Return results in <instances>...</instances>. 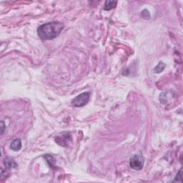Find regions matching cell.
Instances as JSON below:
<instances>
[{
	"instance_id": "obj_9",
	"label": "cell",
	"mask_w": 183,
	"mask_h": 183,
	"mask_svg": "<svg viewBox=\"0 0 183 183\" xmlns=\"http://www.w3.org/2000/svg\"><path fill=\"white\" fill-rule=\"evenodd\" d=\"M46 158H47V162L49 163L50 166L51 167H54V162H55V160H54V159L53 158L52 156L50 155H47L46 156Z\"/></svg>"
},
{
	"instance_id": "obj_6",
	"label": "cell",
	"mask_w": 183,
	"mask_h": 183,
	"mask_svg": "<svg viewBox=\"0 0 183 183\" xmlns=\"http://www.w3.org/2000/svg\"><path fill=\"white\" fill-rule=\"evenodd\" d=\"M4 165L7 169H13V168H16L17 167V164L14 162V160H10V159H7L4 160Z\"/></svg>"
},
{
	"instance_id": "obj_8",
	"label": "cell",
	"mask_w": 183,
	"mask_h": 183,
	"mask_svg": "<svg viewBox=\"0 0 183 183\" xmlns=\"http://www.w3.org/2000/svg\"><path fill=\"white\" fill-rule=\"evenodd\" d=\"M165 67V64H164L162 62H160L158 64V65L155 68V73H160V72H162V71L164 70Z\"/></svg>"
},
{
	"instance_id": "obj_7",
	"label": "cell",
	"mask_w": 183,
	"mask_h": 183,
	"mask_svg": "<svg viewBox=\"0 0 183 183\" xmlns=\"http://www.w3.org/2000/svg\"><path fill=\"white\" fill-rule=\"evenodd\" d=\"M117 4V1H106L105 4H104V9L108 11V10L112 9H114L116 7Z\"/></svg>"
},
{
	"instance_id": "obj_11",
	"label": "cell",
	"mask_w": 183,
	"mask_h": 183,
	"mask_svg": "<svg viewBox=\"0 0 183 183\" xmlns=\"http://www.w3.org/2000/svg\"><path fill=\"white\" fill-rule=\"evenodd\" d=\"M142 16H143V17L144 18H146V19H148L150 18V13H149V12L147 11V9H144V11L142 12Z\"/></svg>"
},
{
	"instance_id": "obj_12",
	"label": "cell",
	"mask_w": 183,
	"mask_h": 183,
	"mask_svg": "<svg viewBox=\"0 0 183 183\" xmlns=\"http://www.w3.org/2000/svg\"><path fill=\"white\" fill-rule=\"evenodd\" d=\"M5 124H4V122H3V121H1V135H3L4 132V131H5Z\"/></svg>"
},
{
	"instance_id": "obj_1",
	"label": "cell",
	"mask_w": 183,
	"mask_h": 183,
	"mask_svg": "<svg viewBox=\"0 0 183 183\" xmlns=\"http://www.w3.org/2000/svg\"><path fill=\"white\" fill-rule=\"evenodd\" d=\"M64 28V24L52 22L41 25L37 29V34L42 40H50L57 37Z\"/></svg>"
},
{
	"instance_id": "obj_3",
	"label": "cell",
	"mask_w": 183,
	"mask_h": 183,
	"mask_svg": "<svg viewBox=\"0 0 183 183\" xmlns=\"http://www.w3.org/2000/svg\"><path fill=\"white\" fill-rule=\"evenodd\" d=\"M144 158L141 155H134L129 160V166L135 170H140L144 165Z\"/></svg>"
},
{
	"instance_id": "obj_5",
	"label": "cell",
	"mask_w": 183,
	"mask_h": 183,
	"mask_svg": "<svg viewBox=\"0 0 183 183\" xmlns=\"http://www.w3.org/2000/svg\"><path fill=\"white\" fill-rule=\"evenodd\" d=\"M10 148L13 151L17 152L21 150L22 148V141L20 139H16L10 144Z\"/></svg>"
},
{
	"instance_id": "obj_4",
	"label": "cell",
	"mask_w": 183,
	"mask_h": 183,
	"mask_svg": "<svg viewBox=\"0 0 183 183\" xmlns=\"http://www.w3.org/2000/svg\"><path fill=\"white\" fill-rule=\"evenodd\" d=\"M55 140L58 144L63 146V147H66L72 140V136L69 132H64V133L62 134L60 136L57 137Z\"/></svg>"
},
{
	"instance_id": "obj_10",
	"label": "cell",
	"mask_w": 183,
	"mask_h": 183,
	"mask_svg": "<svg viewBox=\"0 0 183 183\" xmlns=\"http://www.w3.org/2000/svg\"><path fill=\"white\" fill-rule=\"evenodd\" d=\"M182 182V169H180V170L179 171V172H178V174L177 175L176 178H175V180H174V182Z\"/></svg>"
},
{
	"instance_id": "obj_2",
	"label": "cell",
	"mask_w": 183,
	"mask_h": 183,
	"mask_svg": "<svg viewBox=\"0 0 183 183\" xmlns=\"http://www.w3.org/2000/svg\"><path fill=\"white\" fill-rule=\"evenodd\" d=\"M89 100V93L84 92L79 95L77 96L72 101V105L74 107H83L85 104H87Z\"/></svg>"
}]
</instances>
